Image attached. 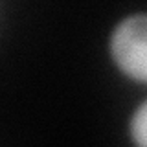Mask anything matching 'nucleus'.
<instances>
[{
    "instance_id": "f257e3e1",
    "label": "nucleus",
    "mask_w": 147,
    "mask_h": 147,
    "mask_svg": "<svg viewBox=\"0 0 147 147\" xmlns=\"http://www.w3.org/2000/svg\"><path fill=\"white\" fill-rule=\"evenodd\" d=\"M110 53L118 68L131 79H147V18L144 13L123 18L110 37Z\"/></svg>"
},
{
    "instance_id": "f03ea898",
    "label": "nucleus",
    "mask_w": 147,
    "mask_h": 147,
    "mask_svg": "<svg viewBox=\"0 0 147 147\" xmlns=\"http://www.w3.org/2000/svg\"><path fill=\"white\" fill-rule=\"evenodd\" d=\"M131 132L136 144L140 147H145L147 144V105L145 103H142L134 112V116H132Z\"/></svg>"
}]
</instances>
